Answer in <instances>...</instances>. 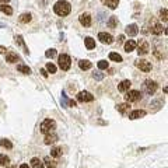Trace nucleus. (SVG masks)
I'll return each instance as SVG.
<instances>
[{"label": "nucleus", "mask_w": 168, "mask_h": 168, "mask_svg": "<svg viewBox=\"0 0 168 168\" xmlns=\"http://www.w3.org/2000/svg\"><path fill=\"white\" fill-rule=\"evenodd\" d=\"M53 11L60 16V17H65L67 14L71 11V6L69 1H66V0H59L55 3V6H53Z\"/></svg>", "instance_id": "f257e3e1"}, {"label": "nucleus", "mask_w": 168, "mask_h": 168, "mask_svg": "<svg viewBox=\"0 0 168 168\" xmlns=\"http://www.w3.org/2000/svg\"><path fill=\"white\" fill-rule=\"evenodd\" d=\"M56 129V122L53 121V119H45L44 122L41 123V133H44V135H48V133H51L53 130Z\"/></svg>", "instance_id": "f03ea898"}, {"label": "nucleus", "mask_w": 168, "mask_h": 168, "mask_svg": "<svg viewBox=\"0 0 168 168\" xmlns=\"http://www.w3.org/2000/svg\"><path fill=\"white\" fill-rule=\"evenodd\" d=\"M71 66V59L69 55H66V53H62L60 56H59V67L62 69V70H69Z\"/></svg>", "instance_id": "7ed1b4c3"}, {"label": "nucleus", "mask_w": 168, "mask_h": 168, "mask_svg": "<svg viewBox=\"0 0 168 168\" xmlns=\"http://www.w3.org/2000/svg\"><path fill=\"white\" fill-rule=\"evenodd\" d=\"M142 98V94H140V91L137 90H130L126 92V95H125V101L128 104L130 102H136V101H139Z\"/></svg>", "instance_id": "20e7f679"}, {"label": "nucleus", "mask_w": 168, "mask_h": 168, "mask_svg": "<svg viewBox=\"0 0 168 168\" xmlns=\"http://www.w3.org/2000/svg\"><path fill=\"white\" fill-rule=\"evenodd\" d=\"M143 88H144V91L149 95H153L155 91H157V88H158V84L155 83V81H153V80H146L144 84H143Z\"/></svg>", "instance_id": "39448f33"}, {"label": "nucleus", "mask_w": 168, "mask_h": 168, "mask_svg": "<svg viewBox=\"0 0 168 168\" xmlns=\"http://www.w3.org/2000/svg\"><path fill=\"white\" fill-rule=\"evenodd\" d=\"M77 100L80 102H91V101H94V95L88 91H80L77 94Z\"/></svg>", "instance_id": "423d86ee"}, {"label": "nucleus", "mask_w": 168, "mask_h": 168, "mask_svg": "<svg viewBox=\"0 0 168 168\" xmlns=\"http://www.w3.org/2000/svg\"><path fill=\"white\" fill-rule=\"evenodd\" d=\"M136 67L137 69H140V70H143V71H150L151 70V63H150L149 60H144V59H139V60H136Z\"/></svg>", "instance_id": "0eeeda50"}, {"label": "nucleus", "mask_w": 168, "mask_h": 168, "mask_svg": "<svg viewBox=\"0 0 168 168\" xmlns=\"http://www.w3.org/2000/svg\"><path fill=\"white\" fill-rule=\"evenodd\" d=\"M150 32L154 34V35L162 34V25L160 23H157V21H151V24H150Z\"/></svg>", "instance_id": "6e6552de"}, {"label": "nucleus", "mask_w": 168, "mask_h": 168, "mask_svg": "<svg viewBox=\"0 0 168 168\" xmlns=\"http://www.w3.org/2000/svg\"><path fill=\"white\" fill-rule=\"evenodd\" d=\"M98 39L102 42V44H107V45H109L114 42V37L111 35V34H107V32H100L98 34Z\"/></svg>", "instance_id": "1a4fd4ad"}, {"label": "nucleus", "mask_w": 168, "mask_h": 168, "mask_svg": "<svg viewBox=\"0 0 168 168\" xmlns=\"http://www.w3.org/2000/svg\"><path fill=\"white\" fill-rule=\"evenodd\" d=\"M150 51V46L149 44L146 42V41H142V42H139V49H137V53H139V56H143V55H147Z\"/></svg>", "instance_id": "9d476101"}, {"label": "nucleus", "mask_w": 168, "mask_h": 168, "mask_svg": "<svg viewBox=\"0 0 168 168\" xmlns=\"http://www.w3.org/2000/svg\"><path fill=\"white\" fill-rule=\"evenodd\" d=\"M78 21H80V24L83 27H90L91 25V16L88 13H83L80 17H78Z\"/></svg>", "instance_id": "9b49d317"}, {"label": "nucleus", "mask_w": 168, "mask_h": 168, "mask_svg": "<svg viewBox=\"0 0 168 168\" xmlns=\"http://www.w3.org/2000/svg\"><path fill=\"white\" fill-rule=\"evenodd\" d=\"M130 85H132L130 80H123V81H121V83L118 84V90L121 91V92H126V91H129Z\"/></svg>", "instance_id": "f8f14e48"}, {"label": "nucleus", "mask_w": 168, "mask_h": 168, "mask_svg": "<svg viewBox=\"0 0 168 168\" xmlns=\"http://www.w3.org/2000/svg\"><path fill=\"white\" fill-rule=\"evenodd\" d=\"M58 135L56 133H53V132H51V133H48V135L45 136V139H44V142H45V144H53L55 142H58Z\"/></svg>", "instance_id": "ddd939ff"}, {"label": "nucleus", "mask_w": 168, "mask_h": 168, "mask_svg": "<svg viewBox=\"0 0 168 168\" xmlns=\"http://www.w3.org/2000/svg\"><path fill=\"white\" fill-rule=\"evenodd\" d=\"M137 32H139V27L136 25V24H129V25L126 27V34L129 37H135V35H137Z\"/></svg>", "instance_id": "4468645a"}, {"label": "nucleus", "mask_w": 168, "mask_h": 168, "mask_svg": "<svg viewBox=\"0 0 168 168\" xmlns=\"http://www.w3.org/2000/svg\"><path fill=\"white\" fill-rule=\"evenodd\" d=\"M144 115H146V111L136 109V111H132L129 114V119H139V118H143Z\"/></svg>", "instance_id": "2eb2a0df"}, {"label": "nucleus", "mask_w": 168, "mask_h": 168, "mask_svg": "<svg viewBox=\"0 0 168 168\" xmlns=\"http://www.w3.org/2000/svg\"><path fill=\"white\" fill-rule=\"evenodd\" d=\"M136 46H137V42L136 41H133V39H129L126 44H125V51L128 52V53H130L132 51H135Z\"/></svg>", "instance_id": "dca6fc26"}, {"label": "nucleus", "mask_w": 168, "mask_h": 168, "mask_svg": "<svg viewBox=\"0 0 168 168\" xmlns=\"http://www.w3.org/2000/svg\"><path fill=\"white\" fill-rule=\"evenodd\" d=\"M6 62H8V63H17V62H18V56H17V53L7 52L6 53Z\"/></svg>", "instance_id": "f3484780"}, {"label": "nucleus", "mask_w": 168, "mask_h": 168, "mask_svg": "<svg viewBox=\"0 0 168 168\" xmlns=\"http://www.w3.org/2000/svg\"><path fill=\"white\" fill-rule=\"evenodd\" d=\"M101 3L105 4L107 7H109V8H116L118 4H119V0H101Z\"/></svg>", "instance_id": "a211bd4d"}, {"label": "nucleus", "mask_w": 168, "mask_h": 168, "mask_svg": "<svg viewBox=\"0 0 168 168\" xmlns=\"http://www.w3.org/2000/svg\"><path fill=\"white\" fill-rule=\"evenodd\" d=\"M44 162H45L44 165H46L48 168H56V167H58V164H56V161H55L53 158H51L49 155H46L45 158H44Z\"/></svg>", "instance_id": "6ab92c4d"}, {"label": "nucleus", "mask_w": 168, "mask_h": 168, "mask_svg": "<svg viewBox=\"0 0 168 168\" xmlns=\"http://www.w3.org/2000/svg\"><path fill=\"white\" fill-rule=\"evenodd\" d=\"M84 45H85L87 49H94L95 48V41L91 38V37H85L84 38Z\"/></svg>", "instance_id": "aec40b11"}, {"label": "nucleus", "mask_w": 168, "mask_h": 168, "mask_svg": "<svg viewBox=\"0 0 168 168\" xmlns=\"http://www.w3.org/2000/svg\"><path fill=\"white\" fill-rule=\"evenodd\" d=\"M31 167L32 168H44V161L42 160H39L38 157H34L32 160H31Z\"/></svg>", "instance_id": "412c9836"}, {"label": "nucleus", "mask_w": 168, "mask_h": 168, "mask_svg": "<svg viewBox=\"0 0 168 168\" xmlns=\"http://www.w3.org/2000/svg\"><path fill=\"white\" fill-rule=\"evenodd\" d=\"M18 20H20V23H23V24H28V23L32 20V16H31L30 13H24V14L20 16Z\"/></svg>", "instance_id": "4be33fe9"}, {"label": "nucleus", "mask_w": 168, "mask_h": 168, "mask_svg": "<svg viewBox=\"0 0 168 168\" xmlns=\"http://www.w3.org/2000/svg\"><path fill=\"white\" fill-rule=\"evenodd\" d=\"M78 66H80V69L81 70H88V69H91V62L90 60H80L78 62Z\"/></svg>", "instance_id": "5701e85b"}, {"label": "nucleus", "mask_w": 168, "mask_h": 168, "mask_svg": "<svg viewBox=\"0 0 168 168\" xmlns=\"http://www.w3.org/2000/svg\"><path fill=\"white\" fill-rule=\"evenodd\" d=\"M130 105L128 102H123V104H119V105H116V109L121 112V114H125L126 111H129Z\"/></svg>", "instance_id": "b1692460"}, {"label": "nucleus", "mask_w": 168, "mask_h": 168, "mask_svg": "<svg viewBox=\"0 0 168 168\" xmlns=\"http://www.w3.org/2000/svg\"><path fill=\"white\" fill-rule=\"evenodd\" d=\"M17 70H18L20 73H23V74H31V69L25 65H18L17 66Z\"/></svg>", "instance_id": "393cba45"}, {"label": "nucleus", "mask_w": 168, "mask_h": 168, "mask_svg": "<svg viewBox=\"0 0 168 168\" xmlns=\"http://www.w3.org/2000/svg\"><path fill=\"white\" fill-rule=\"evenodd\" d=\"M0 11H1V13H6L7 16H11V14H13V8L10 6H6V4H0Z\"/></svg>", "instance_id": "a878e982"}, {"label": "nucleus", "mask_w": 168, "mask_h": 168, "mask_svg": "<svg viewBox=\"0 0 168 168\" xmlns=\"http://www.w3.org/2000/svg\"><path fill=\"white\" fill-rule=\"evenodd\" d=\"M0 146L1 147H4V149H13V143L10 142V140H7V139H1L0 140Z\"/></svg>", "instance_id": "bb28decb"}, {"label": "nucleus", "mask_w": 168, "mask_h": 168, "mask_svg": "<svg viewBox=\"0 0 168 168\" xmlns=\"http://www.w3.org/2000/svg\"><path fill=\"white\" fill-rule=\"evenodd\" d=\"M109 59L111 60H114V62H122V56L119 55V53H116V52H111L109 53Z\"/></svg>", "instance_id": "cd10ccee"}, {"label": "nucleus", "mask_w": 168, "mask_h": 168, "mask_svg": "<svg viewBox=\"0 0 168 168\" xmlns=\"http://www.w3.org/2000/svg\"><path fill=\"white\" fill-rule=\"evenodd\" d=\"M116 25H118V17L112 16L109 18V21H108V27L109 28H116Z\"/></svg>", "instance_id": "c85d7f7f"}, {"label": "nucleus", "mask_w": 168, "mask_h": 168, "mask_svg": "<svg viewBox=\"0 0 168 168\" xmlns=\"http://www.w3.org/2000/svg\"><path fill=\"white\" fill-rule=\"evenodd\" d=\"M51 155L52 157H60L62 155V147H53L51 150Z\"/></svg>", "instance_id": "c756f323"}, {"label": "nucleus", "mask_w": 168, "mask_h": 168, "mask_svg": "<svg viewBox=\"0 0 168 168\" xmlns=\"http://www.w3.org/2000/svg\"><path fill=\"white\" fill-rule=\"evenodd\" d=\"M8 164H10V158L4 154H0V165H4V167H6Z\"/></svg>", "instance_id": "7c9ffc66"}, {"label": "nucleus", "mask_w": 168, "mask_h": 168, "mask_svg": "<svg viewBox=\"0 0 168 168\" xmlns=\"http://www.w3.org/2000/svg\"><path fill=\"white\" fill-rule=\"evenodd\" d=\"M97 66H98V69H100V70H105V69H108L109 63H108L107 60H100Z\"/></svg>", "instance_id": "2f4dec72"}, {"label": "nucleus", "mask_w": 168, "mask_h": 168, "mask_svg": "<svg viewBox=\"0 0 168 168\" xmlns=\"http://www.w3.org/2000/svg\"><path fill=\"white\" fill-rule=\"evenodd\" d=\"M160 18H161L164 23H167L168 14H167V8H165V7H164V8H161V11H160Z\"/></svg>", "instance_id": "473e14b6"}, {"label": "nucleus", "mask_w": 168, "mask_h": 168, "mask_svg": "<svg viewBox=\"0 0 168 168\" xmlns=\"http://www.w3.org/2000/svg\"><path fill=\"white\" fill-rule=\"evenodd\" d=\"M45 56L48 59H52L56 56V49H48V51L45 52Z\"/></svg>", "instance_id": "72a5a7b5"}, {"label": "nucleus", "mask_w": 168, "mask_h": 168, "mask_svg": "<svg viewBox=\"0 0 168 168\" xmlns=\"http://www.w3.org/2000/svg\"><path fill=\"white\" fill-rule=\"evenodd\" d=\"M16 41H17V44H18V45L24 46V49H25V52L28 53V48H27L25 44H24V41H23V37H21V35H17V37H16Z\"/></svg>", "instance_id": "f704fd0d"}, {"label": "nucleus", "mask_w": 168, "mask_h": 168, "mask_svg": "<svg viewBox=\"0 0 168 168\" xmlns=\"http://www.w3.org/2000/svg\"><path fill=\"white\" fill-rule=\"evenodd\" d=\"M46 71H49L51 74H53V73H56V66L53 65V63H51V62H49V63L46 65Z\"/></svg>", "instance_id": "c9c22d12"}, {"label": "nucleus", "mask_w": 168, "mask_h": 168, "mask_svg": "<svg viewBox=\"0 0 168 168\" xmlns=\"http://www.w3.org/2000/svg\"><path fill=\"white\" fill-rule=\"evenodd\" d=\"M62 105H63V107H67V105H69V100H67V95L65 94V91H62Z\"/></svg>", "instance_id": "e433bc0d"}, {"label": "nucleus", "mask_w": 168, "mask_h": 168, "mask_svg": "<svg viewBox=\"0 0 168 168\" xmlns=\"http://www.w3.org/2000/svg\"><path fill=\"white\" fill-rule=\"evenodd\" d=\"M92 77L97 78V80H102L104 74H102V73H100V71H97V73H94V74H92Z\"/></svg>", "instance_id": "4c0bfd02"}, {"label": "nucleus", "mask_w": 168, "mask_h": 168, "mask_svg": "<svg viewBox=\"0 0 168 168\" xmlns=\"http://www.w3.org/2000/svg\"><path fill=\"white\" fill-rule=\"evenodd\" d=\"M39 73H41L44 77H48V71H46L45 69H41V70H39Z\"/></svg>", "instance_id": "58836bf2"}, {"label": "nucleus", "mask_w": 168, "mask_h": 168, "mask_svg": "<svg viewBox=\"0 0 168 168\" xmlns=\"http://www.w3.org/2000/svg\"><path fill=\"white\" fill-rule=\"evenodd\" d=\"M123 41H125V35H119V37H118V42H119V44H122Z\"/></svg>", "instance_id": "ea45409f"}, {"label": "nucleus", "mask_w": 168, "mask_h": 168, "mask_svg": "<svg viewBox=\"0 0 168 168\" xmlns=\"http://www.w3.org/2000/svg\"><path fill=\"white\" fill-rule=\"evenodd\" d=\"M69 107H76V101H73V100L69 101Z\"/></svg>", "instance_id": "a19ab883"}, {"label": "nucleus", "mask_w": 168, "mask_h": 168, "mask_svg": "<svg viewBox=\"0 0 168 168\" xmlns=\"http://www.w3.org/2000/svg\"><path fill=\"white\" fill-rule=\"evenodd\" d=\"M6 48H4V46H0V53H6Z\"/></svg>", "instance_id": "79ce46f5"}, {"label": "nucleus", "mask_w": 168, "mask_h": 168, "mask_svg": "<svg viewBox=\"0 0 168 168\" xmlns=\"http://www.w3.org/2000/svg\"><path fill=\"white\" fill-rule=\"evenodd\" d=\"M20 168H31V167H28V164H21Z\"/></svg>", "instance_id": "37998d69"}, {"label": "nucleus", "mask_w": 168, "mask_h": 168, "mask_svg": "<svg viewBox=\"0 0 168 168\" xmlns=\"http://www.w3.org/2000/svg\"><path fill=\"white\" fill-rule=\"evenodd\" d=\"M8 1H10V0H0V4H6Z\"/></svg>", "instance_id": "c03bdc74"}]
</instances>
